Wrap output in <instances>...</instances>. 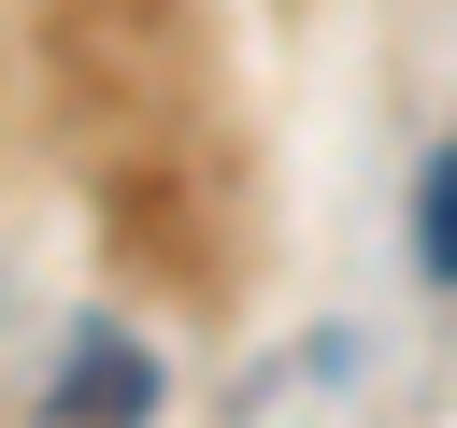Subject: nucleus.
<instances>
[{"label": "nucleus", "instance_id": "f257e3e1", "mask_svg": "<svg viewBox=\"0 0 457 428\" xmlns=\"http://www.w3.org/2000/svg\"><path fill=\"white\" fill-rule=\"evenodd\" d=\"M43 414H57V428H143V414H157V357H143L129 328H71Z\"/></svg>", "mask_w": 457, "mask_h": 428}, {"label": "nucleus", "instance_id": "f03ea898", "mask_svg": "<svg viewBox=\"0 0 457 428\" xmlns=\"http://www.w3.org/2000/svg\"><path fill=\"white\" fill-rule=\"evenodd\" d=\"M414 271L428 285H457V143L428 157V185H414Z\"/></svg>", "mask_w": 457, "mask_h": 428}]
</instances>
